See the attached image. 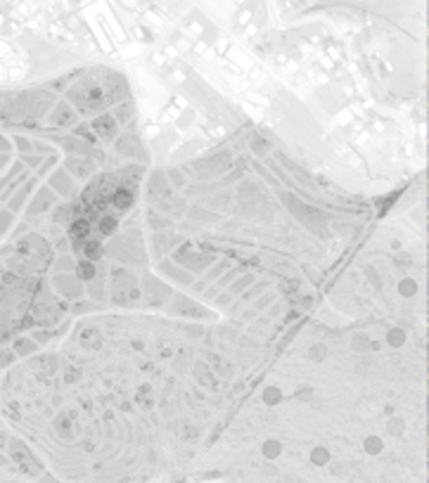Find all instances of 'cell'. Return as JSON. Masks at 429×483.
Here are the masks:
<instances>
[{
  "mask_svg": "<svg viewBox=\"0 0 429 483\" xmlns=\"http://www.w3.org/2000/svg\"><path fill=\"white\" fill-rule=\"evenodd\" d=\"M74 275H76L78 280L83 282H90L97 275V263H93V261H83V258H76V268H74Z\"/></svg>",
  "mask_w": 429,
  "mask_h": 483,
  "instance_id": "9a60e30c",
  "label": "cell"
},
{
  "mask_svg": "<svg viewBox=\"0 0 429 483\" xmlns=\"http://www.w3.org/2000/svg\"><path fill=\"white\" fill-rule=\"evenodd\" d=\"M102 93L107 95V100L114 104V102L124 100V97H128V81H126L124 74H119V71H112V69H104L102 71Z\"/></svg>",
  "mask_w": 429,
  "mask_h": 483,
  "instance_id": "3957f363",
  "label": "cell"
},
{
  "mask_svg": "<svg viewBox=\"0 0 429 483\" xmlns=\"http://www.w3.org/2000/svg\"><path fill=\"white\" fill-rule=\"evenodd\" d=\"M74 249L83 261H100L104 258V241H100L97 237H86V239L74 241Z\"/></svg>",
  "mask_w": 429,
  "mask_h": 483,
  "instance_id": "52a82bcc",
  "label": "cell"
},
{
  "mask_svg": "<svg viewBox=\"0 0 429 483\" xmlns=\"http://www.w3.org/2000/svg\"><path fill=\"white\" fill-rule=\"evenodd\" d=\"M171 178H173V185H176V187H180V185H183V183H185V180H183V175H178V173H176V171L171 173Z\"/></svg>",
  "mask_w": 429,
  "mask_h": 483,
  "instance_id": "cb8c5ba5",
  "label": "cell"
},
{
  "mask_svg": "<svg viewBox=\"0 0 429 483\" xmlns=\"http://www.w3.org/2000/svg\"><path fill=\"white\" fill-rule=\"evenodd\" d=\"M17 348H19V353H33L36 348H38V343H33L31 339L26 341V339H22V341L17 343Z\"/></svg>",
  "mask_w": 429,
  "mask_h": 483,
  "instance_id": "ffe728a7",
  "label": "cell"
},
{
  "mask_svg": "<svg viewBox=\"0 0 429 483\" xmlns=\"http://www.w3.org/2000/svg\"><path fill=\"white\" fill-rule=\"evenodd\" d=\"M90 126V131L95 133V138L100 142H104V145H112V142L119 138V121L112 114H97V116L93 118V124Z\"/></svg>",
  "mask_w": 429,
  "mask_h": 483,
  "instance_id": "5b68a950",
  "label": "cell"
},
{
  "mask_svg": "<svg viewBox=\"0 0 429 483\" xmlns=\"http://www.w3.org/2000/svg\"><path fill=\"white\" fill-rule=\"evenodd\" d=\"M280 452V443H265V455L268 457H275Z\"/></svg>",
  "mask_w": 429,
  "mask_h": 483,
  "instance_id": "44dd1931",
  "label": "cell"
},
{
  "mask_svg": "<svg viewBox=\"0 0 429 483\" xmlns=\"http://www.w3.org/2000/svg\"><path fill=\"white\" fill-rule=\"evenodd\" d=\"M95 168H97V164H95L90 156L69 154L67 159H64V171L69 173L74 180H86V178H90V175L95 173Z\"/></svg>",
  "mask_w": 429,
  "mask_h": 483,
  "instance_id": "8992f818",
  "label": "cell"
},
{
  "mask_svg": "<svg viewBox=\"0 0 429 483\" xmlns=\"http://www.w3.org/2000/svg\"><path fill=\"white\" fill-rule=\"evenodd\" d=\"M55 202H57L55 192H52L50 187H43L38 195H36V199L31 202V206H29V213H31V216H36V213H45Z\"/></svg>",
  "mask_w": 429,
  "mask_h": 483,
  "instance_id": "8fae6325",
  "label": "cell"
},
{
  "mask_svg": "<svg viewBox=\"0 0 429 483\" xmlns=\"http://www.w3.org/2000/svg\"><path fill=\"white\" fill-rule=\"evenodd\" d=\"M117 154L121 156H142V142L135 133H124L117 138Z\"/></svg>",
  "mask_w": 429,
  "mask_h": 483,
  "instance_id": "30bf717a",
  "label": "cell"
},
{
  "mask_svg": "<svg viewBox=\"0 0 429 483\" xmlns=\"http://www.w3.org/2000/svg\"><path fill=\"white\" fill-rule=\"evenodd\" d=\"M47 185H50V190H52L57 197H69V195L76 192V180L71 178L64 168H60V171L52 173L50 180H47Z\"/></svg>",
  "mask_w": 429,
  "mask_h": 483,
  "instance_id": "9c48e42d",
  "label": "cell"
},
{
  "mask_svg": "<svg viewBox=\"0 0 429 483\" xmlns=\"http://www.w3.org/2000/svg\"><path fill=\"white\" fill-rule=\"evenodd\" d=\"M52 284H55V289L60 291V296L69 298V301H78V298H83V294H86V284L78 280L74 273H57Z\"/></svg>",
  "mask_w": 429,
  "mask_h": 483,
  "instance_id": "277c9868",
  "label": "cell"
},
{
  "mask_svg": "<svg viewBox=\"0 0 429 483\" xmlns=\"http://www.w3.org/2000/svg\"><path fill=\"white\" fill-rule=\"evenodd\" d=\"M74 268H76V256H71V254L57 256V263H55L57 273H74Z\"/></svg>",
  "mask_w": 429,
  "mask_h": 483,
  "instance_id": "ac0fdd59",
  "label": "cell"
},
{
  "mask_svg": "<svg viewBox=\"0 0 429 483\" xmlns=\"http://www.w3.org/2000/svg\"><path fill=\"white\" fill-rule=\"evenodd\" d=\"M133 114H135V104H133L131 97H124V100L114 102V111H112V116L119 121V126H121V124H128Z\"/></svg>",
  "mask_w": 429,
  "mask_h": 483,
  "instance_id": "4fadbf2b",
  "label": "cell"
},
{
  "mask_svg": "<svg viewBox=\"0 0 429 483\" xmlns=\"http://www.w3.org/2000/svg\"><path fill=\"white\" fill-rule=\"evenodd\" d=\"M97 232L104 234V237H112V234H117L119 230V218L114 216V213H100L97 216Z\"/></svg>",
  "mask_w": 429,
  "mask_h": 483,
  "instance_id": "5bb4252c",
  "label": "cell"
},
{
  "mask_svg": "<svg viewBox=\"0 0 429 483\" xmlns=\"http://www.w3.org/2000/svg\"><path fill=\"white\" fill-rule=\"evenodd\" d=\"M159 270H162V273H166V275H169V277H173V280L183 282V284H192V275H190V273H185L183 268H180V270H178V268H176V265H173L171 261H166V263H162V265H159Z\"/></svg>",
  "mask_w": 429,
  "mask_h": 483,
  "instance_id": "2e32d148",
  "label": "cell"
},
{
  "mask_svg": "<svg viewBox=\"0 0 429 483\" xmlns=\"http://www.w3.org/2000/svg\"><path fill=\"white\" fill-rule=\"evenodd\" d=\"M71 135H76V138H81L83 142H88L90 147H97V138H95V133L90 131V126L88 124H76V128H74V133Z\"/></svg>",
  "mask_w": 429,
  "mask_h": 483,
  "instance_id": "e0dca14e",
  "label": "cell"
},
{
  "mask_svg": "<svg viewBox=\"0 0 429 483\" xmlns=\"http://www.w3.org/2000/svg\"><path fill=\"white\" fill-rule=\"evenodd\" d=\"M52 126H76V114H74V109H71L67 102H60L55 107V111L50 114V118H47Z\"/></svg>",
  "mask_w": 429,
  "mask_h": 483,
  "instance_id": "7c38bea8",
  "label": "cell"
},
{
  "mask_svg": "<svg viewBox=\"0 0 429 483\" xmlns=\"http://www.w3.org/2000/svg\"><path fill=\"white\" fill-rule=\"evenodd\" d=\"M17 145H19V149H24V152H26V149H31V142L24 140V138H17Z\"/></svg>",
  "mask_w": 429,
  "mask_h": 483,
  "instance_id": "603a6c76",
  "label": "cell"
},
{
  "mask_svg": "<svg viewBox=\"0 0 429 483\" xmlns=\"http://www.w3.org/2000/svg\"><path fill=\"white\" fill-rule=\"evenodd\" d=\"M69 100L78 107L81 114H102V109H107L112 102L107 100V95L102 93V86L97 83V78L88 74L86 78H81L76 86L69 90Z\"/></svg>",
  "mask_w": 429,
  "mask_h": 483,
  "instance_id": "6da1fadb",
  "label": "cell"
},
{
  "mask_svg": "<svg viewBox=\"0 0 429 483\" xmlns=\"http://www.w3.org/2000/svg\"><path fill=\"white\" fill-rule=\"evenodd\" d=\"M251 152H256V154H265V152H268V145H265L258 135H254V138H251Z\"/></svg>",
  "mask_w": 429,
  "mask_h": 483,
  "instance_id": "d6986e66",
  "label": "cell"
},
{
  "mask_svg": "<svg viewBox=\"0 0 429 483\" xmlns=\"http://www.w3.org/2000/svg\"><path fill=\"white\" fill-rule=\"evenodd\" d=\"M40 161H43L40 156H24V164H31V168H36Z\"/></svg>",
  "mask_w": 429,
  "mask_h": 483,
  "instance_id": "7402d4cb",
  "label": "cell"
},
{
  "mask_svg": "<svg viewBox=\"0 0 429 483\" xmlns=\"http://www.w3.org/2000/svg\"><path fill=\"white\" fill-rule=\"evenodd\" d=\"M112 298L117 301L119 306H135L140 304L142 291L140 284L135 280V275L128 273V270H114L112 275Z\"/></svg>",
  "mask_w": 429,
  "mask_h": 483,
  "instance_id": "7a4b0ae2",
  "label": "cell"
},
{
  "mask_svg": "<svg viewBox=\"0 0 429 483\" xmlns=\"http://www.w3.org/2000/svg\"><path fill=\"white\" fill-rule=\"evenodd\" d=\"M133 204H135V190L119 183V187H114V192L110 197V206L117 213H128L133 209Z\"/></svg>",
  "mask_w": 429,
  "mask_h": 483,
  "instance_id": "ba28073f",
  "label": "cell"
}]
</instances>
